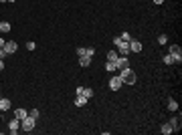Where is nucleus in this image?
<instances>
[{
    "label": "nucleus",
    "mask_w": 182,
    "mask_h": 135,
    "mask_svg": "<svg viewBox=\"0 0 182 135\" xmlns=\"http://www.w3.org/2000/svg\"><path fill=\"white\" fill-rule=\"evenodd\" d=\"M120 79H121V83H125V85H134L136 83V73L132 71V69H121L120 71Z\"/></svg>",
    "instance_id": "1"
},
{
    "label": "nucleus",
    "mask_w": 182,
    "mask_h": 135,
    "mask_svg": "<svg viewBox=\"0 0 182 135\" xmlns=\"http://www.w3.org/2000/svg\"><path fill=\"white\" fill-rule=\"evenodd\" d=\"M113 44L117 47V48H115V51H117V54H121V57H128V54H129V43L121 40L120 36H115V39H113Z\"/></svg>",
    "instance_id": "2"
},
{
    "label": "nucleus",
    "mask_w": 182,
    "mask_h": 135,
    "mask_svg": "<svg viewBox=\"0 0 182 135\" xmlns=\"http://www.w3.org/2000/svg\"><path fill=\"white\" fill-rule=\"evenodd\" d=\"M34 123H37V119H33L30 115H26L22 121H20V129L26 131V133H30V131L34 129Z\"/></svg>",
    "instance_id": "3"
},
{
    "label": "nucleus",
    "mask_w": 182,
    "mask_h": 135,
    "mask_svg": "<svg viewBox=\"0 0 182 135\" xmlns=\"http://www.w3.org/2000/svg\"><path fill=\"white\" fill-rule=\"evenodd\" d=\"M170 54H172L174 63H180L182 61V48L178 47V44H172V47H170Z\"/></svg>",
    "instance_id": "4"
},
{
    "label": "nucleus",
    "mask_w": 182,
    "mask_h": 135,
    "mask_svg": "<svg viewBox=\"0 0 182 135\" xmlns=\"http://www.w3.org/2000/svg\"><path fill=\"white\" fill-rule=\"evenodd\" d=\"M128 67H129L128 57H117V61H115V69H117V71H121V69H128Z\"/></svg>",
    "instance_id": "5"
},
{
    "label": "nucleus",
    "mask_w": 182,
    "mask_h": 135,
    "mask_svg": "<svg viewBox=\"0 0 182 135\" xmlns=\"http://www.w3.org/2000/svg\"><path fill=\"white\" fill-rule=\"evenodd\" d=\"M121 85H124V83H121L120 75H117V77H111V79H109V89H111V91H117Z\"/></svg>",
    "instance_id": "6"
},
{
    "label": "nucleus",
    "mask_w": 182,
    "mask_h": 135,
    "mask_svg": "<svg viewBox=\"0 0 182 135\" xmlns=\"http://www.w3.org/2000/svg\"><path fill=\"white\" fill-rule=\"evenodd\" d=\"M18 129H20V121L14 117V119H12V121L8 123V131H10L12 135H16V131H18Z\"/></svg>",
    "instance_id": "7"
},
{
    "label": "nucleus",
    "mask_w": 182,
    "mask_h": 135,
    "mask_svg": "<svg viewBox=\"0 0 182 135\" xmlns=\"http://www.w3.org/2000/svg\"><path fill=\"white\" fill-rule=\"evenodd\" d=\"M16 48H18V44L14 43V40H6V44H4V51L8 54H12V53H16Z\"/></svg>",
    "instance_id": "8"
},
{
    "label": "nucleus",
    "mask_w": 182,
    "mask_h": 135,
    "mask_svg": "<svg viewBox=\"0 0 182 135\" xmlns=\"http://www.w3.org/2000/svg\"><path fill=\"white\" fill-rule=\"evenodd\" d=\"M10 107H12L10 99H6V97H0V111H8Z\"/></svg>",
    "instance_id": "9"
},
{
    "label": "nucleus",
    "mask_w": 182,
    "mask_h": 135,
    "mask_svg": "<svg viewBox=\"0 0 182 135\" xmlns=\"http://www.w3.org/2000/svg\"><path fill=\"white\" fill-rule=\"evenodd\" d=\"M129 51H132V53H140V51H142V43H140V40H129Z\"/></svg>",
    "instance_id": "10"
},
{
    "label": "nucleus",
    "mask_w": 182,
    "mask_h": 135,
    "mask_svg": "<svg viewBox=\"0 0 182 135\" xmlns=\"http://www.w3.org/2000/svg\"><path fill=\"white\" fill-rule=\"evenodd\" d=\"M26 115H29V111H26V109H20V107H18V109L14 111V117H16L18 121H22V119H24Z\"/></svg>",
    "instance_id": "11"
},
{
    "label": "nucleus",
    "mask_w": 182,
    "mask_h": 135,
    "mask_svg": "<svg viewBox=\"0 0 182 135\" xmlns=\"http://www.w3.org/2000/svg\"><path fill=\"white\" fill-rule=\"evenodd\" d=\"M91 58H93V57L83 54V57H79V65H81V67H89V65H91Z\"/></svg>",
    "instance_id": "12"
},
{
    "label": "nucleus",
    "mask_w": 182,
    "mask_h": 135,
    "mask_svg": "<svg viewBox=\"0 0 182 135\" xmlns=\"http://www.w3.org/2000/svg\"><path fill=\"white\" fill-rule=\"evenodd\" d=\"M117 57H120V54H117V51H109V53H107V61H111V63H115V61H117Z\"/></svg>",
    "instance_id": "13"
},
{
    "label": "nucleus",
    "mask_w": 182,
    "mask_h": 135,
    "mask_svg": "<svg viewBox=\"0 0 182 135\" xmlns=\"http://www.w3.org/2000/svg\"><path fill=\"white\" fill-rule=\"evenodd\" d=\"M160 131H162L164 135H170L174 129H172V125H170V123H164V125H162V129H160Z\"/></svg>",
    "instance_id": "14"
},
{
    "label": "nucleus",
    "mask_w": 182,
    "mask_h": 135,
    "mask_svg": "<svg viewBox=\"0 0 182 135\" xmlns=\"http://www.w3.org/2000/svg\"><path fill=\"white\" fill-rule=\"evenodd\" d=\"M85 103H87L85 97H83V95H77V99H75V105H77V107H83Z\"/></svg>",
    "instance_id": "15"
},
{
    "label": "nucleus",
    "mask_w": 182,
    "mask_h": 135,
    "mask_svg": "<svg viewBox=\"0 0 182 135\" xmlns=\"http://www.w3.org/2000/svg\"><path fill=\"white\" fill-rule=\"evenodd\" d=\"M168 109H170V111H178V103L174 101V99H168Z\"/></svg>",
    "instance_id": "16"
},
{
    "label": "nucleus",
    "mask_w": 182,
    "mask_h": 135,
    "mask_svg": "<svg viewBox=\"0 0 182 135\" xmlns=\"http://www.w3.org/2000/svg\"><path fill=\"white\" fill-rule=\"evenodd\" d=\"M164 65H176L174 63V58H172V54L168 53V54H164Z\"/></svg>",
    "instance_id": "17"
},
{
    "label": "nucleus",
    "mask_w": 182,
    "mask_h": 135,
    "mask_svg": "<svg viewBox=\"0 0 182 135\" xmlns=\"http://www.w3.org/2000/svg\"><path fill=\"white\" fill-rule=\"evenodd\" d=\"M10 30V22H0V32H8Z\"/></svg>",
    "instance_id": "18"
},
{
    "label": "nucleus",
    "mask_w": 182,
    "mask_h": 135,
    "mask_svg": "<svg viewBox=\"0 0 182 135\" xmlns=\"http://www.w3.org/2000/svg\"><path fill=\"white\" fill-rule=\"evenodd\" d=\"M83 97H85V99H89V97H93V89H85L83 87V93H81Z\"/></svg>",
    "instance_id": "19"
},
{
    "label": "nucleus",
    "mask_w": 182,
    "mask_h": 135,
    "mask_svg": "<svg viewBox=\"0 0 182 135\" xmlns=\"http://www.w3.org/2000/svg\"><path fill=\"white\" fill-rule=\"evenodd\" d=\"M170 125H172V129H174V131H176V129H178V127H180V121H178V119H176V117H174V119H170Z\"/></svg>",
    "instance_id": "20"
},
{
    "label": "nucleus",
    "mask_w": 182,
    "mask_h": 135,
    "mask_svg": "<svg viewBox=\"0 0 182 135\" xmlns=\"http://www.w3.org/2000/svg\"><path fill=\"white\" fill-rule=\"evenodd\" d=\"M120 39H121V40H125V43H129V40H132V36H129V32H121V34H120Z\"/></svg>",
    "instance_id": "21"
},
{
    "label": "nucleus",
    "mask_w": 182,
    "mask_h": 135,
    "mask_svg": "<svg viewBox=\"0 0 182 135\" xmlns=\"http://www.w3.org/2000/svg\"><path fill=\"white\" fill-rule=\"evenodd\" d=\"M105 69H107V71H115V63H111V61H107V63H105Z\"/></svg>",
    "instance_id": "22"
},
{
    "label": "nucleus",
    "mask_w": 182,
    "mask_h": 135,
    "mask_svg": "<svg viewBox=\"0 0 182 135\" xmlns=\"http://www.w3.org/2000/svg\"><path fill=\"white\" fill-rule=\"evenodd\" d=\"M158 43L160 44H166L168 43V36H166V34H160V36H158Z\"/></svg>",
    "instance_id": "23"
},
{
    "label": "nucleus",
    "mask_w": 182,
    "mask_h": 135,
    "mask_svg": "<svg viewBox=\"0 0 182 135\" xmlns=\"http://www.w3.org/2000/svg\"><path fill=\"white\" fill-rule=\"evenodd\" d=\"M85 54H87V57H93V54H95V48L87 47V48H85Z\"/></svg>",
    "instance_id": "24"
},
{
    "label": "nucleus",
    "mask_w": 182,
    "mask_h": 135,
    "mask_svg": "<svg viewBox=\"0 0 182 135\" xmlns=\"http://www.w3.org/2000/svg\"><path fill=\"white\" fill-rule=\"evenodd\" d=\"M29 115L33 117V119H38V115H41V113H38L37 109H33V111H29Z\"/></svg>",
    "instance_id": "25"
},
{
    "label": "nucleus",
    "mask_w": 182,
    "mask_h": 135,
    "mask_svg": "<svg viewBox=\"0 0 182 135\" xmlns=\"http://www.w3.org/2000/svg\"><path fill=\"white\" fill-rule=\"evenodd\" d=\"M77 54H79V57H83V54H85V48L79 47V48H77Z\"/></svg>",
    "instance_id": "26"
},
{
    "label": "nucleus",
    "mask_w": 182,
    "mask_h": 135,
    "mask_svg": "<svg viewBox=\"0 0 182 135\" xmlns=\"http://www.w3.org/2000/svg\"><path fill=\"white\" fill-rule=\"evenodd\" d=\"M26 48H29V51H34L37 47H34V43H29V44H26Z\"/></svg>",
    "instance_id": "27"
},
{
    "label": "nucleus",
    "mask_w": 182,
    "mask_h": 135,
    "mask_svg": "<svg viewBox=\"0 0 182 135\" xmlns=\"http://www.w3.org/2000/svg\"><path fill=\"white\" fill-rule=\"evenodd\" d=\"M6 54H8V53H6L4 48H0V58H4V57H6Z\"/></svg>",
    "instance_id": "28"
},
{
    "label": "nucleus",
    "mask_w": 182,
    "mask_h": 135,
    "mask_svg": "<svg viewBox=\"0 0 182 135\" xmlns=\"http://www.w3.org/2000/svg\"><path fill=\"white\" fill-rule=\"evenodd\" d=\"M4 44H6V40H4V39H0V48H4Z\"/></svg>",
    "instance_id": "29"
},
{
    "label": "nucleus",
    "mask_w": 182,
    "mask_h": 135,
    "mask_svg": "<svg viewBox=\"0 0 182 135\" xmlns=\"http://www.w3.org/2000/svg\"><path fill=\"white\" fill-rule=\"evenodd\" d=\"M2 69H4V63H2V58H0V71H2Z\"/></svg>",
    "instance_id": "30"
},
{
    "label": "nucleus",
    "mask_w": 182,
    "mask_h": 135,
    "mask_svg": "<svg viewBox=\"0 0 182 135\" xmlns=\"http://www.w3.org/2000/svg\"><path fill=\"white\" fill-rule=\"evenodd\" d=\"M154 2H156V4H162V2H164V0H154Z\"/></svg>",
    "instance_id": "31"
},
{
    "label": "nucleus",
    "mask_w": 182,
    "mask_h": 135,
    "mask_svg": "<svg viewBox=\"0 0 182 135\" xmlns=\"http://www.w3.org/2000/svg\"><path fill=\"white\" fill-rule=\"evenodd\" d=\"M0 2H8V0H0Z\"/></svg>",
    "instance_id": "32"
},
{
    "label": "nucleus",
    "mask_w": 182,
    "mask_h": 135,
    "mask_svg": "<svg viewBox=\"0 0 182 135\" xmlns=\"http://www.w3.org/2000/svg\"><path fill=\"white\" fill-rule=\"evenodd\" d=\"M8 2H16V0H8Z\"/></svg>",
    "instance_id": "33"
}]
</instances>
